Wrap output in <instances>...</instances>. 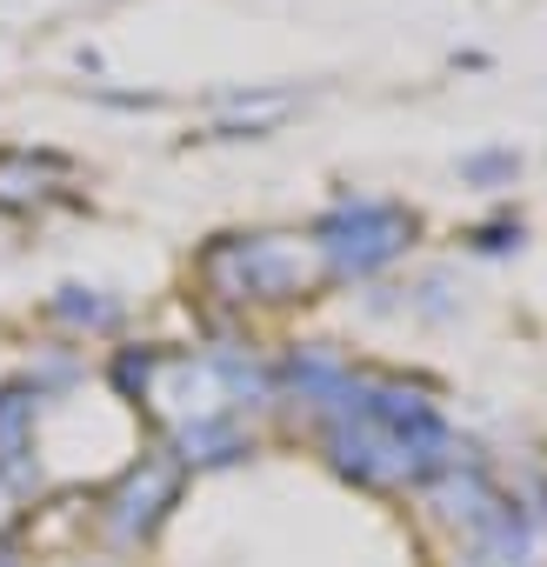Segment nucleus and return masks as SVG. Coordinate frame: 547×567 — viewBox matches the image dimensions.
I'll use <instances>...</instances> for the list:
<instances>
[{
    "label": "nucleus",
    "mask_w": 547,
    "mask_h": 567,
    "mask_svg": "<svg viewBox=\"0 0 547 567\" xmlns=\"http://www.w3.org/2000/svg\"><path fill=\"white\" fill-rule=\"evenodd\" d=\"M334 280H361L374 267H388L394 254L414 247V214L394 207V200H368V194H341L321 220H314V240H308Z\"/></svg>",
    "instance_id": "f257e3e1"
},
{
    "label": "nucleus",
    "mask_w": 547,
    "mask_h": 567,
    "mask_svg": "<svg viewBox=\"0 0 547 567\" xmlns=\"http://www.w3.org/2000/svg\"><path fill=\"white\" fill-rule=\"evenodd\" d=\"M174 494H180V461L147 454V461H134V467L121 474V487H107V527H114L121 540H147V534L167 520Z\"/></svg>",
    "instance_id": "f03ea898"
},
{
    "label": "nucleus",
    "mask_w": 547,
    "mask_h": 567,
    "mask_svg": "<svg viewBox=\"0 0 547 567\" xmlns=\"http://www.w3.org/2000/svg\"><path fill=\"white\" fill-rule=\"evenodd\" d=\"M34 401H41L34 381L0 388V474H21L28 454H34Z\"/></svg>",
    "instance_id": "7ed1b4c3"
},
{
    "label": "nucleus",
    "mask_w": 547,
    "mask_h": 567,
    "mask_svg": "<svg viewBox=\"0 0 547 567\" xmlns=\"http://www.w3.org/2000/svg\"><path fill=\"white\" fill-rule=\"evenodd\" d=\"M48 315H54V321H74V328H114V321H121V308H114V301H94V288H61V295L48 301Z\"/></svg>",
    "instance_id": "20e7f679"
},
{
    "label": "nucleus",
    "mask_w": 547,
    "mask_h": 567,
    "mask_svg": "<svg viewBox=\"0 0 547 567\" xmlns=\"http://www.w3.org/2000/svg\"><path fill=\"white\" fill-rule=\"evenodd\" d=\"M514 174H520L514 147H474V154H461V181L467 187H507Z\"/></svg>",
    "instance_id": "39448f33"
},
{
    "label": "nucleus",
    "mask_w": 547,
    "mask_h": 567,
    "mask_svg": "<svg viewBox=\"0 0 547 567\" xmlns=\"http://www.w3.org/2000/svg\"><path fill=\"white\" fill-rule=\"evenodd\" d=\"M474 247H481V254H507V247H520V220H514V227H481Z\"/></svg>",
    "instance_id": "423d86ee"
},
{
    "label": "nucleus",
    "mask_w": 547,
    "mask_h": 567,
    "mask_svg": "<svg viewBox=\"0 0 547 567\" xmlns=\"http://www.w3.org/2000/svg\"><path fill=\"white\" fill-rule=\"evenodd\" d=\"M14 520V487H8V474H0V527Z\"/></svg>",
    "instance_id": "0eeeda50"
},
{
    "label": "nucleus",
    "mask_w": 547,
    "mask_h": 567,
    "mask_svg": "<svg viewBox=\"0 0 547 567\" xmlns=\"http://www.w3.org/2000/svg\"><path fill=\"white\" fill-rule=\"evenodd\" d=\"M0 567H21V560H14V554H8V547H0Z\"/></svg>",
    "instance_id": "6e6552de"
}]
</instances>
